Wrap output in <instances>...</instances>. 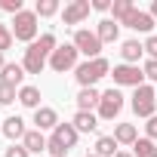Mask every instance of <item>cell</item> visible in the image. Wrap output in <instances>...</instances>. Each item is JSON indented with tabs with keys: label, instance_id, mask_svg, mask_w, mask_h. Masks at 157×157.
<instances>
[{
	"label": "cell",
	"instance_id": "cell-23",
	"mask_svg": "<svg viewBox=\"0 0 157 157\" xmlns=\"http://www.w3.org/2000/svg\"><path fill=\"white\" fill-rule=\"evenodd\" d=\"M132 157H157V145L145 136V139H139V142L132 145Z\"/></svg>",
	"mask_w": 157,
	"mask_h": 157
},
{
	"label": "cell",
	"instance_id": "cell-31",
	"mask_svg": "<svg viewBox=\"0 0 157 157\" xmlns=\"http://www.w3.org/2000/svg\"><path fill=\"white\" fill-rule=\"evenodd\" d=\"M145 132H148V139H151V142H157V114H154V117H148Z\"/></svg>",
	"mask_w": 157,
	"mask_h": 157
},
{
	"label": "cell",
	"instance_id": "cell-11",
	"mask_svg": "<svg viewBox=\"0 0 157 157\" xmlns=\"http://www.w3.org/2000/svg\"><path fill=\"white\" fill-rule=\"evenodd\" d=\"M120 25H126V28H132V31L148 34V31L154 28V19H151V13H145V10H139V6H136V10H132V13H129Z\"/></svg>",
	"mask_w": 157,
	"mask_h": 157
},
{
	"label": "cell",
	"instance_id": "cell-6",
	"mask_svg": "<svg viewBox=\"0 0 157 157\" xmlns=\"http://www.w3.org/2000/svg\"><path fill=\"white\" fill-rule=\"evenodd\" d=\"M71 43L77 46V52H83L86 59H99V56H102V40H99V34L90 31V28H77Z\"/></svg>",
	"mask_w": 157,
	"mask_h": 157
},
{
	"label": "cell",
	"instance_id": "cell-21",
	"mask_svg": "<svg viewBox=\"0 0 157 157\" xmlns=\"http://www.w3.org/2000/svg\"><path fill=\"white\" fill-rule=\"evenodd\" d=\"M40 99H43V96H40V90H37V86H22V90H19V102H22L25 108H34V111H37V108H43V105H40Z\"/></svg>",
	"mask_w": 157,
	"mask_h": 157
},
{
	"label": "cell",
	"instance_id": "cell-36",
	"mask_svg": "<svg viewBox=\"0 0 157 157\" xmlns=\"http://www.w3.org/2000/svg\"><path fill=\"white\" fill-rule=\"evenodd\" d=\"M6 68V62H3V52H0V71H3Z\"/></svg>",
	"mask_w": 157,
	"mask_h": 157
},
{
	"label": "cell",
	"instance_id": "cell-22",
	"mask_svg": "<svg viewBox=\"0 0 157 157\" xmlns=\"http://www.w3.org/2000/svg\"><path fill=\"white\" fill-rule=\"evenodd\" d=\"M93 154H99V157H114V154H117V139H114V136H99Z\"/></svg>",
	"mask_w": 157,
	"mask_h": 157
},
{
	"label": "cell",
	"instance_id": "cell-37",
	"mask_svg": "<svg viewBox=\"0 0 157 157\" xmlns=\"http://www.w3.org/2000/svg\"><path fill=\"white\" fill-rule=\"evenodd\" d=\"M83 157H99V154H83Z\"/></svg>",
	"mask_w": 157,
	"mask_h": 157
},
{
	"label": "cell",
	"instance_id": "cell-20",
	"mask_svg": "<svg viewBox=\"0 0 157 157\" xmlns=\"http://www.w3.org/2000/svg\"><path fill=\"white\" fill-rule=\"evenodd\" d=\"M114 139H117V145H136V142H139L136 123H117V126H114Z\"/></svg>",
	"mask_w": 157,
	"mask_h": 157
},
{
	"label": "cell",
	"instance_id": "cell-10",
	"mask_svg": "<svg viewBox=\"0 0 157 157\" xmlns=\"http://www.w3.org/2000/svg\"><path fill=\"white\" fill-rule=\"evenodd\" d=\"M90 13H93L90 0H71V3H65V10H62V22L65 25H80V22L90 19Z\"/></svg>",
	"mask_w": 157,
	"mask_h": 157
},
{
	"label": "cell",
	"instance_id": "cell-5",
	"mask_svg": "<svg viewBox=\"0 0 157 157\" xmlns=\"http://www.w3.org/2000/svg\"><path fill=\"white\" fill-rule=\"evenodd\" d=\"M37 31H40V25H37V13H34V10H22V13L13 19V37H16V40L34 43V40H37Z\"/></svg>",
	"mask_w": 157,
	"mask_h": 157
},
{
	"label": "cell",
	"instance_id": "cell-9",
	"mask_svg": "<svg viewBox=\"0 0 157 157\" xmlns=\"http://www.w3.org/2000/svg\"><path fill=\"white\" fill-rule=\"evenodd\" d=\"M120 111H123V96H120V90H105V93H102V102H99V120H114Z\"/></svg>",
	"mask_w": 157,
	"mask_h": 157
},
{
	"label": "cell",
	"instance_id": "cell-28",
	"mask_svg": "<svg viewBox=\"0 0 157 157\" xmlns=\"http://www.w3.org/2000/svg\"><path fill=\"white\" fill-rule=\"evenodd\" d=\"M0 10H3V13H13V16H19V13H22V0H0Z\"/></svg>",
	"mask_w": 157,
	"mask_h": 157
},
{
	"label": "cell",
	"instance_id": "cell-29",
	"mask_svg": "<svg viewBox=\"0 0 157 157\" xmlns=\"http://www.w3.org/2000/svg\"><path fill=\"white\" fill-rule=\"evenodd\" d=\"M142 71H145L148 80H154V83H157V62H154V59H148V62L142 65Z\"/></svg>",
	"mask_w": 157,
	"mask_h": 157
},
{
	"label": "cell",
	"instance_id": "cell-33",
	"mask_svg": "<svg viewBox=\"0 0 157 157\" xmlns=\"http://www.w3.org/2000/svg\"><path fill=\"white\" fill-rule=\"evenodd\" d=\"M93 10L96 13H108L111 10V0H93Z\"/></svg>",
	"mask_w": 157,
	"mask_h": 157
},
{
	"label": "cell",
	"instance_id": "cell-16",
	"mask_svg": "<svg viewBox=\"0 0 157 157\" xmlns=\"http://www.w3.org/2000/svg\"><path fill=\"white\" fill-rule=\"evenodd\" d=\"M34 123H37V129L43 132V129H56L59 126V114H56V108H37L34 111Z\"/></svg>",
	"mask_w": 157,
	"mask_h": 157
},
{
	"label": "cell",
	"instance_id": "cell-26",
	"mask_svg": "<svg viewBox=\"0 0 157 157\" xmlns=\"http://www.w3.org/2000/svg\"><path fill=\"white\" fill-rule=\"evenodd\" d=\"M13 40H16V37H13V28L0 22V52H6V49L13 46Z\"/></svg>",
	"mask_w": 157,
	"mask_h": 157
},
{
	"label": "cell",
	"instance_id": "cell-4",
	"mask_svg": "<svg viewBox=\"0 0 157 157\" xmlns=\"http://www.w3.org/2000/svg\"><path fill=\"white\" fill-rule=\"evenodd\" d=\"M129 108L139 114V117H154V111H157V93H154V86H148V83H142V86H136L132 90V96H129Z\"/></svg>",
	"mask_w": 157,
	"mask_h": 157
},
{
	"label": "cell",
	"instance_id": "cell-2",
	"mask_svg": "<svg viewBox=\"0 0 157 157\" xmlns=\"http://www.w3.org/2000/svg\"><path fill=\"white\" fill-rule=\"evenodd\" d=\"M111 74V62L105 59V56H99V59H86V62H80L74 68V77H77V83H80V90H90V86H96L102 77H108Z\"/></svg>",
	"mask_w": 157,
	"mask_h": 157
},
{
	"label": "cell",
	"instance_id": "cell-24",
	"mask_svg": "<svg viewBox=\"0 0 157 157\" xmlns=\"http://www.w3.org/2000/svg\"><path fill=\"white\" fill-rule=\"evenodd\" d=\"M136 10V3H132V0H114V3H111V13H114V22L120 25L129 13Z\"/></svg>",
	"mask_w": 157,
	"mask_h": 157
},
{
	"label": "cell",
	"instance_id": "cell-30",
	"mask_svg": "<svg viewBox=\"0 0 157 157\" xmlns=\"http://www.w3.org/2000/svg\"><path fill=\"white\" fill-rule=\"evenodd\" d=\"M6 157H31V154H28L25 145H16V142H13V145L6 148Z\"/></svg>",
	"mask_w": 157,
	"mask_h": 157
},
{
	"label": "cell",
	"instance_id": "cell-7",
	"mask_svg": "<svg viewBox=\"0 0 157 157\" xmlns=\"http://www.w3.org/2000/svg\"><path fill=\"white\" fill-rule=\"evenodd\" d=\"M77 46L74 43H62V46H56V52L49 56V68L56 71V74H65V71H71V68H77Z\"/></svg>",
	"mask_w": 157,
	"mask_h": 157
},
{
	"label": "cell",
	"instance_id": "cell-35",
	"mask_svg": "<svg viewBox=\"0 0 157 157\" xmlns=\"http://www.w3.org/2000/svg\"><path fill=\"white\" fill-rule=\"evenodd\" d=\"M114 157H132V154H129V151H117Z\"/></svg>",
	"mask_w": 157,
	"mask_h": 157
},
{
	"label": "cell",
	"instance_id": "cell-8",
	"mask_svg": "<svg viewBox=\"0 0 157 157\" xmlns=\"http://www.w3.org/2000/svg\"><path fill=\"white\" fill-rule=\"evenodd\" d=\"M111 77H114L117 86H132V90L145 83V71H142L139 65H114Z\"/></svg>",
	"mask_w": 157,
	"mask_h": 157
},
{
	"label": "cell",
	"instance_id": "cell-15",
	"mask_svg": "<svg viewBox=\"0 0 157 157\" xmlns=\"http://www.w3.org/2000/svg\"><path fill=\"white\" fill-rule=\"evenodd\" d=\"M0 129H3V136L10 139V142H16V139H25V120L19 117V114H13V117H6L3 120V126H0Z\"/></svg>",
	"mask_w": 157,
	"mask_h": 157
},
{
	"label": "cell",
	"instance_id": "cell-25",
	"mask_svg": "<svg viewBox=\"0 0 157 157\" xmlns=\"http://www.w3.org/2000/svg\"><path fill=\"white\" fill-rule=\"evenodd\" d=\"M34 13H37V19L56 16V13H59V0H37V3H34Z\"/></svg>",
	"mask_w": 157,
	"mask_h": 157
},
{
	"label": "cell",
	"instance_id": "cell-3",
	"mask_svg": "<svg viewBox=\"0 0 157 157\" xmlns=\"http://www.w3.org/2000/svg\"><path fill=\"white\" fill-rule=\"evenodd\" d=\"M77 132L74 129V123H59L56 129H52V136H49V142H46V151H49V157H65L74 145H77Z\"/></svg>",
	"mask_w": 157,
	"mask_h": 157
},
{
	"label": "cell",
	"instance_id": "cell-18",
	"mask_svg": "<svg viewBox=\"0 0 157 157\" xmlns=\"http://www.w3.org/2000/svg\"><path fill=\"white\" fill-rule=\"evenodd\" d=\"M46 136L40 132V129H28L25 132V139H22V145L28 148V154H40V151H46Z\"/></svg>",
	"mask_w": 157,
	"mask_h": 157
},
{
	"label": "cell",
	"instance_id": "cell-14",
	"mask_svg": "<svg viewBox=\"0 0 157 157\" xmlns=\"http://www.w3.org/2000/svg\"><path fill=\"white\" fill-rule=\"evenodd\" d=\"M71 123H74L77 132H96V129H99V114H93V111H77Z\"/></svg>",
	"mask_w": 157,
	"mask_h": 157
},
{
	"label": "cell",
	"instance_id": "cell-13",
	"mask_svg": "<svg viewBox=\"0 0 157 157\" xmlns=\"http://www.w3.org/2000/svg\"><path fill=\"white\" fill-rule=\"evenodd\" d=\"M120 56H123V65H139V59L145 56V43H139V40H123V43H120Z\"/></svg>",
	"mask_w": 157,
	"mask_h": 157
},
{
	"label": "cell",
	"instance_id": "cell-17",
	"mask_svg": "<svg viewBox=\"0 0 157 157\" xmlns=\"http://www.w3.org/2000/svg\"><path fill=\"white\" fill-rule=\"evenodd\" d=\"M99 102H102V93L96 86L77 93V111H93V108H99Z\"/></svg>",
	"mask_w": 157,
	"mask_h": 157
},
{
	"label": "cell",
	"instance_id": "cell-27",
	"mask_svg": "<svg viewBox=\"0 0 157 157\" xmlns=\"http://www.w3.org/2000/svg\"><path fill=\"white\" fill-rule=\"evenodd\" d=\"M16 99H19L16 86H6V83H0V105H13Z\"/></svg>",
	"mask_w": 157,
	"mask_h": 157
},
{
	"label": "cell",
	"instance_id": "cell-19",
	"mask_svg": "<svg viewBox=\"0 0 157 157\" xmlns=\"http://www.w3.org/2000/svg\"><path fill=\"white\" fill-rule=\"evenodd\" d=\"M96 34H99V40H102V43H114V40L120 37V25H117L114 19H102V22H99V28H96Z\"/></svg>",
	"mask_w": 157,
	"mask_h": 157
},
{
	"label": "cell",
	"instance_id": "cell-12",
	"mask_svg": "<svg viewBox=\"0 0 157 157\" xmlns=\"http://www.w3.org/2000/svg\"><path fill=\"white\" fill-rule=\"evenodd\" d=\"M22 80H25V68L19 62H6V68L0 71V83H6V86H16L22 90Z\"/></svg>",
	"mask_w": 157,
	"mask_h": 157
},
{
	"label": "cell",
	"instance_id": "cell-32",
	"mask_svg": "<svg viewBox=\"0 0 157 157\" xmlns=\"http://www.w3.org/2000/svg\"><path fill=\"white\" fill-rule=\"evenodd\" d=\"M145 52H148V56L157 62V34H151V37L145 40Z\"/></svg>",
	"mask_w": 157,
	"mask_h": 157
},
{
	"label": "cell",
	"instance_id": "cell-1",
	"mask_svg": "<svg viewBox=\"0 0 157 157\" xmlns=\"http://www.w3.org/2000/svg\"><path fill=\"white\" fill-rule=\"evenodd\" d=\"M56 34H40L34 43H28V49H25V59H22V68H25V74H40L43 68H46V62H49V56L56 52Z\"/></svg>",
	"mask_w": 157,
	"mask_h": 157
},
{
	"label": "cell",
	"instance_id": "cell-34",
	"mask_svg": "<svg viewBox=\"0 0 157 157\" xmlns=\"http://www.w3.org/2000/svg\"><path fill=\"white\" fill-rule=\"evenodd\" d=\"M148 13H151V19H157V0L151 3V10H148Z\"/></svg>",
	"mask_w": 157,
	"mask_h": 157
}]
</instances>
